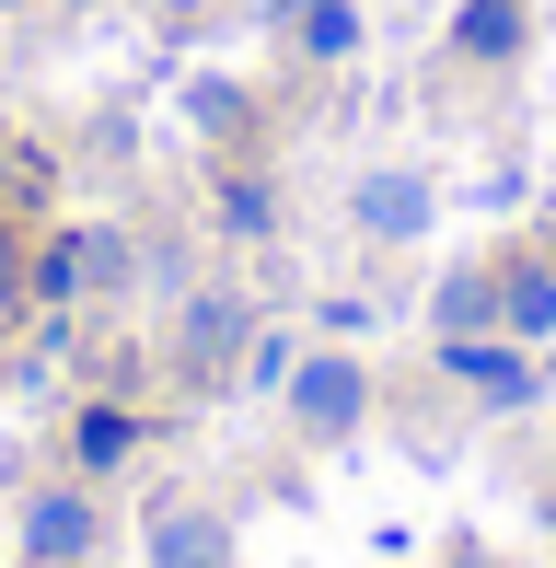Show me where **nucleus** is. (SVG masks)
Returning <instances> with one entry per match:
<instances>
[{"mask_svg":"<svg viewBox=\"0 0 556 568\" xmlns=\"http://www.w3.org/2000/svg\"><path fill=\"white\" fill-rule=\"evenodd\" d=\"M498 325H511V337H556V267H511L498 278Z\"/></svg>","mask_w":556,"mask_h":568,"instance_id":"1a4fd4ad","label":"nucleus"},{"mask_svg":"<svg viewBox=\"0 0 556 568\" xmlns=\"http://www.w3.org/2000/svg\"><path fill=\"white\" fill-rule=\"evenodd\" d=\"M0 12H12V0H0Z\"/></svg>","mask_w":556,"mask_h":568,"instance_id":"6ab92c4d","label":"nucleus"},{"mask_svg":"<svg viewBox=\"0 0 556 568\" xmlns=\"http://www.w3.org/2000/svg\"><path fill=\"white\" fill-rule=\"evenodd\" d=\"M348 210H360L371 244H418V232H429V186H418L406 163H383V174H360V197H348Z\"/></svg>","mask_w":556,"mask_h":568,"instance_id":"423d86ee","label":"nucleus"},{"mask_svg":"<svg viewBox=\"0 0 556 568\" xmlns=\"http://www.w3.org/2000/svg\"><path fill=\"white\" fill-rule=\"evenodd\" d=\"M151 12H209V0H151Z\"/></svg>","mask_w":556,"mask_h":568,"instance_id":"a211bd4d","label":"nucleus"},{"mask_svg":"<svg viewBox=\"0 0 556 568\" xmlns=\"http://www.w3.org/2000/svg\"><path fill=\"white\" fill-rule=\"evenodd\" d=\"M290 47L301 59H348V47H360V12H348V0H290Z\"/></svg>","mask_w":556,"mask_h":568,"instance_id":"9d476101","label":"nucleus"},{"mask_svg":"<svg viewBox=\"0 0 556 568\" xmlns=\"http://www.w3.org/2000/svg\"><path fill=\"white\" fill-rule=\"evenodd\" d=\"M244 337H256L244 291H197V302H186V325H174V359H186L197 383H220V372H244Z\"/></svg>","mask_w":556,"mask_h":568,"instance_id":"f03ea898","label":"nucleus"},{"mask_svg":"<svg viewBox=\"0 0 556 568\" xmlns=\"http://www.w3.org/2000/svg\"><path fill=\"white\" fill-rule=\"evenodd\" d=\"M278 395H290V418L313 429V442H348V429L371 418V372H360V359H348V348H301Z\"/></svg>","mask_w":556,"mask_h":568,"instance_id":"f257e3e1","label":"nucleus"},{"mask_svg":"<svg viewBox=\"0 0 556 568\" xmlns=\"http://www.w3.org/2000/svg\"><path fill=\"white\" fill-rule=\"evenodd\" d=\"M23 314V255H12V232H0V325Z\"/></svg>","mask_w":556,"mask_h":568,"instance_id":"dca6fc26","label":"nucleus"},{"mask_svg":"<svg viewBox=\"0 0 556 568\" xmlns=\"http://www.w3.org/2000/svg\"><path fill=\"white\" fill-rule=\"evenodd\" d=\"M23 557H35V568H82L93 557V499H82V487H47V499L23 510Z\"/></svg>","mask_w":556,"mask_h":568,"instance_id":"20e7f679","label":"nucleus"},{"mask_svg":"<svg viewBox=\"0 0 556 568\" xmlns=\"http://www.w3.org/2000/svg\"><path fill=\"white\" fill-rule=\"evenodd\" d=\"M220 221H233V232H267V186H220Z\"/></svg>","mask_w":556,"mask_h":568,"instance_id":"2eb2a0df","label":"nucleus"},{"mask_svg":"<svg viewBox=\"0 0 556 568\" xmlns=\"http://www.w3.org/2000/svg\"><path fill=\"white\" fill-rule=\"evenodd\" d=\"M35 291H47V302H82V255H70V232L35 255Z\"/></svg>","mask_w":556,"mask_h":568,"instance_id":"ddd939ff","label":"nucleus"},{"mask_svg":"<svg viewBox=\"0 0 556 568\" xmlns=\"http://www.w3.org/2000/svg\"><path fill=\"white\" fill-rule=\"evenodd\" d=\"M128 442H140V418H128V406H82V429H70V453H82L93 476H105V464H128Z\"/></svg>","mask_w":556,"mask_h":568,"instance_id":"9b49d317","label":"nucleus"},{"mask_svg":"<svg viewBox=\"0 0 556 568\" xmlns=\"http://www.w3.org/2000/svg\"><path fill=\"white\" fill-rule=\"evenodd\" d=\"M70 255H82V291H128V232H70Z\"/></svg>","mask_w":556,"mask_h":568,"instance_id":"f8f14e48","label":"nucleus"},{"mask_svg":"<svg viewBox=\"0 0 556 568\" xmlns=\"http://www.w3.org/2000/svg\"><path fill=\"white\" fill-rule=\"evenodd\" d=\"M452 47H464L475 70L522 59V0H464V12H452Z\"/></svg>","mask_w":556,"mask_h":568,"instance_id":"6e6552de","label":"nucleus"},{"mask_svg":"<svg viewBox=\"0 0 556 568\" xmlns=\"http://www.w3.org/2000/svg\"><path fill=\"white\" fill-rule=\"evenodd\" d=\"M151 568H233V523L163 499V510H151Z\"/></svg>","mask_w":556,"mask_h":568,"instance_id":"39448f33","label":"nucleus"},{"mask_svg":"<svg viewBox=\"0 0 556 568\" xmlns=\"http://www.w3.org/2000/svg\"><path fill=\"white\" fill-rule=\"evenodd\" d=\"M290 359H301L290 337H244V383H267V395H278V383H290Z\"/></svg>","mask_w":556,"mask_h":568,"instance_id":"4468645a","label":"nucleus"},{"mask_svg":"<svg viewBox=\"0 0 556 568\" xmlns=\"http://www.w3.org/2000/svg\"><path fill=\"white\" fill-rule=\"evenodd\" d=\"M441 359H452V383H464L475 406H534V359H522V337H441Z\"/></svg>","mask_w":556,"mask_h":568,"instance_id":"7ed1b4c3","label":"nucleus"},{"mask_svg":"<svg viewBox=\"0 0 556 568\" xmlns=\"http://www.w3.org/2000/svg\"><path fill=\"white\" fill-rule=\"evenodd\" d=\"M452 568H498V557H487V546H452Z\"/></svg>","mask_w":556,"mask_h":568,"instance_id":"f3484780","label":"nucleus"},{"mask_svg":"<svg viewBox=\"0 0 556 568\" xmlns=\"http://www.w3.org/2000/svg\"><path fill=\"white\" fill-rule=\"evenodd\" d=\"M429 325H441V337H498V278L487 267H452L441 291H429Z\"/></svg>","mask_w":556,"mask_h":568,"instance_id":"0eeeda50","label":"nucleus"}]
</instances>
